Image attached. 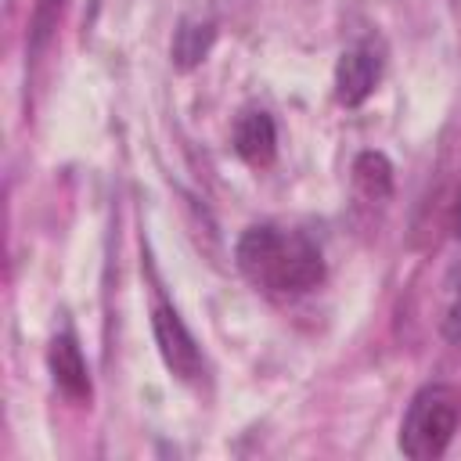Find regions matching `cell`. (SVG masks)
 <instances>
[{"mask_svg":"<svg viewBox=\"0 0 461 461\" xmlns=\"http://www.w3.org/2000/svg\"><path fill=\"white\" fill-rule=\"evenodd\" d=\"M234 263L249 285L270 295H303L324 281V256L303 230L252 223L234 245Z\"/></svg>","mask_w":461,"mask_h":461,"instance_id":"1","label":"cell"},{"mask_svg":"<svg viewBox=\"0 0 461 461\" xmlns=\"http://www.w3.org/2000/svg\"><path fill=\"white\" fill-rule=\"evenodd\" d=\"M461 421V393L447 382L421 385L400 421V450L414 461L443 457Z\"/></svg>","mask_w":461,"mask_h":461,"instance_id":"2","label":"cell"},{"mask_svg":"<svg viewBox=\"0 0 461 461\" xmlns=\"http://www.w3.org/2000/svg\"><path fill=\"white\" fill-rule=\"evenodd\" d=\"M151 335L158 346L162 364L180 378V382H198L205 371V357L191 335V328L184 324V317L169 306V303H155L151 306Z\"/></svg>","mask_w":461,"mask_h":461,"instance_id":"3","label":"cell"},{"mask_svg":"<svg viewBox=\"0 0 461 461\" xmlns=\"http://www.w3.org/2000/svg\"><path fill=\"white\" fill-rule=\"evenodd\" d=\"M382 65H385V58H382L378 40L367 36V40H357L353 47H346L339 54V65H335V97H339V104L360 108L375 94V86L382 79Z\"/></svg>","mask_w":461,"mask_h":461,"instance_id":"4","label":"cell"},{"mask_svg":"<svg viewBox=\"0 0 461 461\" xmlns=\"http://www.w3.org/2000/svg\"><path fill=\"white\" fill-rule=\"evenodd\" d=\"M47 364H50V378L61 389V396H68L72 403H90V396H94L90 367H86L83 349H79L72 331L54 335V342L47 349Z\"/></svg>","mask_w":461,"mask_h":461,"instance_id":"5","label":"cell"},{"mask_svg":"<svg viewBox=\"0 0 461 461\" xmlns=\"http://www.w3.org/2000/svg\"><path fill=\"white\" fill-rule=\"evenodd\" d=\"M234 151L249 166H270L277 155V126L270 112L263 108H245L234 122Z\"/></svg>","mask_w":461,"mask_h":461,"instance_id":"6","label":"cell"},{"mask_svg":"<svg viewBox=\"0 0 461 461\" xmlns=\"http://www.w3.org/2000/svg\"><path fill=\"white\" fill-rule=\"evenodd\" d=\"M212 40H216V22H212V18L184 14L180 25H176V32H173V47H169L173 65H176L180 72L202 65L205 54L212 50Z\"/></svg>","mask_w":461,"mask_h":461,"instance_id":"7","label":"cell"},{"mask_svg":"<svg viewBox=\"0 0 461 461\" xmlns=\"http://www.w3.org/2000/svg\"><path fill=\"white\" fill-rule=\"evenodd\" d=\"M353 187L364 202H389L393 198V162L382 151H360L353 162Z\"/></svg>","mask_w":461,"mask_h":461,"instance_id":"8","label":"cell"},{"mask_svg":"<svg viewBox=\"0 0 461 461\" xmlns=\"http://www.w3.org/2000/svg\"><path fill=\"white\" fill-rule=\"evenodd\" d=\"M439 331L450 346H461V252L450 259L439 292Z\"/></svg>","mask_w":461,"mask_h":461,"instance_id":"9","label":"cell"},{"mask_svg":"<svg viewBox=\"0 0 461 461\" xmlns=\"http://www.w3.org/2000/svg\"><path fill=\"white\" fill-rule=\"evenodd\" d=\"M61 11H65V0H36L32 22H29V50H32V54L43 50V43L50 40V32L58 29Z\"/></svg>","mask_w":461,"mask_h":461,"instance_id":"10","label":"cell"},{"mask_svg":"<svg viewBox=\"0 0 461 461\" xmlns=\"http://www.w3.org/2000/svg\"><path fill=\"white\" fill-rule=\"evenodd\" d=\"M457 234H461V198H457Z\"/></svg>","mask_w":461,"mask_h":461,"instance_id":"11","label":"cell"}]
</instances>
